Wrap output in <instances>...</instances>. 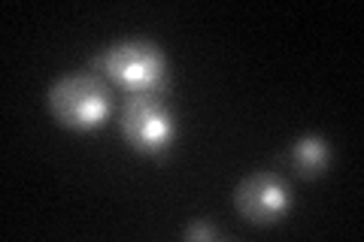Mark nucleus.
<instances>
[{"label":"nucleus","instance_id":"1","mask_svg":"<svg viewBox=\"0 0 364 242\" xmlns=\"http://www.w3.org/2000/svg\"><path fill=\"white\" fill-rule=\"evenodd\" d=\"M100 73L116 79L122 88L136 94H152L158 97L164 88V55L155 43L146 40H124L104 49V55L95 61Z\"/></svg>","mask_w":364,"mask_h":242},{"label":"nucleus","instance_id":"2","mask_svg":"<svg viewBox=\"0 0 364 242\" xmlns=\"http://www.w3.org/2000/svg\"><path fill=\"white\" fill-rule=\"evenodd\" d=\"M49 106L55 119H61L70 128H95L109 109V91L97 76L73 73L52 85Z\"/></svg>","mask_w":364,"mask_h":242},{"label":"nucleus","instance_id":"3","mask_svg":"<svg viewBox=\"0 0 364 242\" xmlns=\"http://www.w3.org/2000/svg\"><path fill=\"white\" fill-rule=\"evenodd\" d=\"M122 136L136 152H161L173 140V119L152 94L128 97L122 109Z\"/></svg>","mask_w":364,"mask_h":242},{"label":"nucleus","instance_id":"4","mask_svg":"<svg viewBox=\"0 0 364 242\" xmlns=\"http://www.w3.org/2000/svg\"><path fill=\"white\" fill-rule=\"evenodd\" d=\"M289 185L273 172H252L234 191V206L246 221L270 224L289 209Z\"/></svg>","mask_w":364,"mask_h":242},{"label":"nucleus","instance_id":"5","mask_svg":"<svg viewBox=\"0 0 364 242\" xmlns=\"http://www.w3.org/2000/svg\"><path fill=\"white\" fill-rule=\"evenodd\" d=\"M294 167L301 172H318L328 160V145L318 140V136H304V140L294 143V152H291Z\"/></svg>","mask_w":364,"mask_h":242},{"label":"nucleus","instance_id":"6","mask_svg":"<svg viewBox=\"0 0 364 242\" xmlns=\"http://www.w3.org/2000/svg\"><path fill=\"white\" fill-rule=\"evenodd\" d=\"M186 236H188V239H213L215 230H213L210 224H195V227L186 230Z\"/></svg>","mask_w":364,"mask_h":242}]
</instances>
